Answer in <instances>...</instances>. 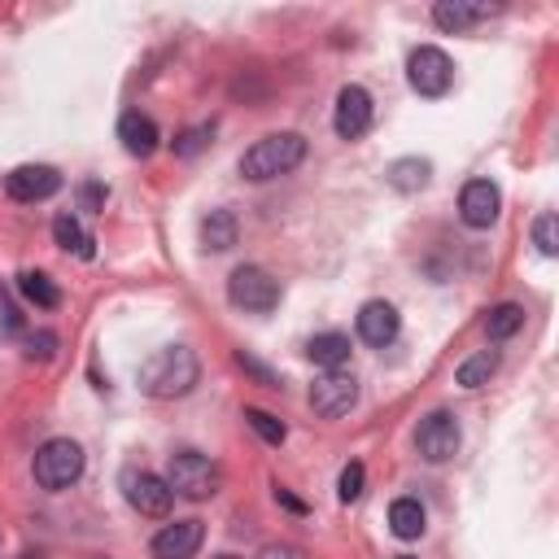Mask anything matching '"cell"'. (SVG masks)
Returning a JSON list of instances; mask_svg holds the SVG:
<instances>
[{"instance_id": "obj_17", "label": "cell", "mask_w": 559, "mask_h": 559, "mask_svg": "<svg viewBox=\"0 0 559 559\" xmlns=\"http://www.w3.org/2000/svg\"><path fill=\"white\" fill-rule=\"evenodd\" d=\"M306 358L319 362L323 371H341V362L349 358V336L345 332H319V336H310Z\"/></svg>"}, {"instance_id": "obj_25", "label": "cell", "mask_w": 559, "mask_h": 559, "mask_svg": "<svg viewBox=\"0 0 559 559\" xmlns=\"http://www.w3.org/2000/svg\"><path fill=\"white\" fill-rule=\"evenodd\" d=\"M245 419H249V428H253L262 441H271V445L284 441V424H280L275 415H266V411H258V406H245Z\"/></svg>"}, {"instance_id": "obj_21", "label": "cell", "mask_w": 559, "mask_h": 559, "mask_svg": "<svg viewBox=\"0 0 559 559\" xmlns=\"http://www.w3.org/2000/svg\"><path fill=\"white\" fill-rule=\"evenodd\" d=\"M17 288H22V297H26L31 306H39V310L61 306V288H57L44 271H22V275H17Z\"/></svg>"}, {"instance_id": "obj_23", "label": "cell", "mask_w": 559, "mask_h": 559, "mask_svg": "<svg viewBox=\"0 0 559 559\" xmlns=\"http://www.w3.org/2000/svg\"><path fill=\"white\" fill-rule=\"evenodd\" d=\"M520 323H524V306L502 301V306H493V310H489L485 332H489V341H507V336H515V332H520Z\"/></svg>"}, {"instance_id": "obj_26", "label": "cell", "mask_w": 559, "mask_h": 559, "mask_svg": "<svg viewBox=\"0 0 559 559\" xmlns=\"http://www.w3.org/2000/svg\"><path fill=\"white\" fill-rule=\"evenodd\" d=\"M533 240H537V253L542 258H555L559 253V236H555V214H542L533 223Z\"/></svg>"}, {"instance_id": "obj_8", "label": "cell", "mask_w": 559, "mask_h": 559, "mask_svg": "<svg viewBox=\"0 0 559 559\" xmlns=\"http://www.w3.org/2000/svg\"><path fill=\"white\" fill-rule=\"evenodd\" d=\"M122 493H127V502H131L140 515H166L170 502H175V489L166 485V476H157V472H135V467L122 472Z\"/></svg>"}, {"instance_id": "obj_24", "label": "cell", "mask_w": 559, "mask_h": 559, "mask_svg": "<svg viewBox=\"0 0 559 559\" xmlns=\"http://www.w3.org/2000/svg\"><path fill=\"white\" fill-rule=\"evenodd\" d=\"M493 371H498V354H493V349H480L476 358H467V362L454 371V380H459L463 389H480Z\"/></svg>"}, {"instance_id": "obj_7", "label": "cell", "mask_w": 559, "mask_h": 559, "mask_svg": "<svg viewBox=\"0 0 559 559\" xmlns=\"http://www.w3.org/2000/svg\"><path fill=\"white\" fill-rule=\"evenodd\" d=\"M459 419L450 415V411H432V415H424L419 419V428H415V445H419V454L428 459V463H445V459H454L459 454Z\"/></svg>"}, {"instance_id": "obj_30", "label": "cell", "mask_w": 559, "mask_h": 559, "mask_svg": "<svg viewBox=\"0 0 559 559\" xmlns=\"http://www.w3.org/2000/svg\"><path fill=\"white\" fill-rule=\"evenodd\" d=\"M79 201H83V210H100L105 205V188L100 183H83L79 188Z\"/></svg>"}, {"instance_id": "obj_20", "label": "cell", "mask_w": 559, "mask_h": 559, "mask_svg": "<svg viewBox=\"0 0 559 559\" xmlns=\"http://www.w3.org/2000/svg\"><path fill=\"white\" fill-rule=\"evenodd\" d=\"M428 179H432V166H428L424 157H397V162L389 166V183H393L397 192H419Z\"/></svg>"}, {"instance_id": "obj_4", "label": "cell", "mask_w": 559, "mask_h": 559, "mask_svg": "<svg viewBox=\"0 0 559 559\" xmlns=\"http://www.w3.org/2000/svg\"><path fill=\"white\" fill-rule=\"evenodd\" d=\"M31 467H35V480L44 489H66V485H74L83 476V450L70 437H52V441H44L35 450V463Z\"/></svg>"}, {"instance_id": "obj_3", "label": "cell", "mask_w": 559, "mask_h": 559, "mask_svg": "<svg viewBox=\"0 0 559 559\" xmlns=\"http://www.w3.org/2000/svg\"><path fill=\"white\" fill-rule=\"evenodd\" d=\"M218 480H223V476H218V463H214L210 454H201V450H179V454H170L166 485H170L175 493L201 502V498H214V493H218Z\"/></svg>"}, {"instance_id": "obj_16", "label": "cell", "mask_w": 559, "mask_h": 559, "mask_svg": "<svg viewBox=\"0 0 559 559\" xmlns=\"http://www.w3.org/2000/svg\"><path fill=\"white\" fill-rule=\"evenodd\" d=\"M489 13H498L493 4H463V0H441V4H432V22L441 26V31H467L472 22H480V17H489Z\"/></svg>"}, {"instance_id": "obj_12", "label": "cell", "mask_w": 559, "mask_h": 559, "mask_svg": "<svg viewBox=\"0 0 559 559\" xmlns=\"http://www.w3.org/2000/svg\"><path fill=\"white\" fill-rule=\"evenodd\" d=\"M498 205H502V197L489 179H467L459 192V214L467 227H489L498 218Z\"/></svg>"}, {"instance_id": "obj_11", "label": "cell", "mask_w": 559, "mask_h": 559, "mask_svg": "<svg viewBox=\"0 0 559 559\" xmlns=\"http://www.w3.org/2000/svg\"><path fill=\"white\" fill-rule=\"evenodd\" d=\"M61 188V175L52 166H17L4 175V192L13 201H48Z\"/></svg>"}, {"instance_id": "obj_19", "label": "cell", "mask_w": 559, "mask_h": 559, "mask_svg": "<svg viewBox=\"0 0 559 559\" xmlns=\"http://www.w3.org/2000/svg\"><path fill=\"white\" fill-rule=\"evenodd\" d=\"M424 507L415 502V498H397L393 507H389V528H393V537H402V542H411V537H419L424 533Z\"/></svg>"}, {"instance_id": "obj_33", "label": "cell", "mask_w": 559, "mask_h": 559, "mask_svg": "<svg viewBox=\"0 0 559 559\" xmlns=\"http://www.w3.org/2000/svg\"><path fill=\"white\" fill-rule=\"evenodd\" d=\"M275 498H280V502H284V507H293V511H306V507H301V502H297V498H293V493H288V489H275Z\"/></svg>"}, {"instance_id": "obj_1", "label": "cell", "mask_w": 559, "mask_h": 559, "mask_svg": "<svg viewBox=\"0 0 559 559\" xmlns=\"http://www.w3.org/2000/svg\"><path fill=\"white\" fill-rule=\"evenodd\" d=\"M197 354L188 345H162L140 362V389L148 397H183L197 384Z\"/></svg>"}, {"instance_id": "obj_10", "label": "cell", "mask_w": 559, "mask_h": 559, "mask_svg": "<svg viewBox=\"0 0 559 559\" xmlns=\"http://www.w3.org/2000/svg\"><path fill=\"white\" fill-rule=\"evenodd\" d=\"M332 127H336L341 140H358V135H367V127H371V96H367V87H358V83L341 87Z\"/></svg>"}, {"instance_id": "obj_18", "label": "cell", "mask_w": 559, "mask_h": 559, "mask_svg": "<svg viewBox=\"0 0 559 559\" xmlns=\"http://www.w3.org/2000/svg\"><path fill=\"white\" fill-rule=\"evenodd\" d=\"M201 245L214 249V253L231 249V245H236V214H231V210H210V214L201 218Z\"/></svg>"}, {"instance_id": "obj_32", "label": "cell", "mask_w": 559, "mask_h": 559, "mask_svg": "<svg viewBox=\"0 0 559 559\" xmlns=\"http://www.w3.org/2000/svg\"><path fill=\"white\" fill-rule=\"evenodd\" d=\"M262 559H301V555L288 550V546H271V550H262Z\"/></svg>"}, {"instance_id": "obj_31", "label": "cell", "mask_w": 559, "mask_h": 559, "mask_svg": "<svg viewBox=\"0 0 559 559\" xmlns=\"http://www.w3.org/2000/svg\"><path fill=\"white\" fill-rule=\"evenodd\" d=\"M52 349H57V336L52 332H35L31 336V354L35 358H52Z\"/></svg>"}, {"instance_id": "obj_14", "label": "cell", "mask_w": 559, "mask_h": 559, "mask_svg": "<svg viewBox=\"0 0 559 559\" xmlns=\"http://www.w3.org/2000/svg\"><path fill=\"white\" fill-rule=\"evenodd\" d=\"M397 310L389 306V301H367L362 310H358V336L367 341V345H376V349H384V345H393L397 341Z\"/></svg>"}, {"instance_id": "obj_13", "label": "cell", "mask_w": 559, "mask_h": 559, "mask_svg": "<svg viewBox=\"0 0 559 559\" xmlns=\"http://www.w3.org/2000/svg\"><path fill=\"white\" fill-rule=\"evenodd\" d=\"M201 537H205L201 520H175L153 537V555L157 559H192L201 550Z\"/></svg>"}, {"instance_id": "obj_5", "label": "cell", "mask_w": 559, "mask_h": 559, "mask_svg": "<svg viewBox=\"0 0 559 559\" xmlns=\"http://www.w3.org/2000/svg\"><path fill=\"white\" fill-rule=\"evenodd\" d=\"M227 297H231V306H240L249 314H266L280 301V280L266 266H236L227 280Z\"/></svg>"}, {"instance_id": "obj_28", "label": "cell", "mask_w": 559, "mask_h": 559, "mask_svg": "<svg viewBox=\"0 0 559 559\" xmlns=\"http://www.w3.org/2000/svg\"><path fill=\"white\" fill-rule=\"evenodd\" d=\"M205 140H210V127H192V131H183V135L175 140V153H179V157H192V153L205 148Z\"/></svg>"}, {"instance_id": "obj_35", "label": "cell", "mask_w": 559, "mask_h": 559, "mask_svg": "<svg viewBox=\"0 0 559 559\" xmlns=\"http://www.w3.org/2000/svg\"><path fill=\"white\" fill-rule=\"evenodd\" d=\"M397 559H415V555H397Z\"/></svg>"}, {"instance_id": "obj_2", "label": "cell", "mask_w": 559, "mask_h": 559, "mask_svg": "<svg viewBox=\"0 0 559 559\" xmlns=\"http://www.w3.org/2000/svg\"><path fill=\"white\" fill-rule=\"evenodd\" d=\"M306 157V140L297 131H275V135H262L245 157H240V175L262 183V179H275V175H288L297 162Z\"/></svg>"}, {"instance_id": "obj_27", "label": "cell", "mask_w": 559, "mask_h": 559, "mask_svg": "<svg viewBox=\"0 0 559 559\" xmlns=\"http://www.w3.org/2000/svg\"><path fill=\"white\" fill-rule=\"evenodd\" d=\"M362 480H367L362 463H345V467H341V480H336V493H341V502H354V498L362 493Z\"/></svg>"}, {"instance_id": "obj_22", "label": "cell", "mask_w": 559, "mask_h": 559, "mask_svg": "<svg viewBox=\"0 0 559 559\" xmlns=\"http://www.w3.org/2000/svg\"><path fill=\"white\" fill-rule=\"evenodd\" d=\"M52 236H57L61 249H70V253H79V258H92V236L79 227L74 214H57V218H52Z\"/></svg>"}, {"instance_id": "obj_29", "label": "cell", "mask_w": 559, "mask_h": 559, "mask_svg": "<svg viewBox=\"0 0 559 559\" xmlns=\"http://www.w3.org/2000/svg\"><path fill=\"white\" fill-rule=\"evenodd\" d=\"M22 328V314H17V306L9 301V293L0 288V332H17Z\"/></svg>"}, {"instance_id": "obj_6", "label": "cell", "mask_w": 559, "mask_h": 559, "mask_svg": "<svg viewBox=\"0 0 559 559\" xmlns=\"http://www.w3.org/2000/svg\"><path fill=\"white\" fill-rule=\"evenodd\" d=\"M406 79H411V87H415L419 96H445V92H450V79H454V66H450V57H445L441 48L424 44V48L411 52Z\"/></svg>"}, {"instance_id": "obj_15", "label": "cell", "mask_w": 559, "mask_h": 559, "mask_svg": "<svg viewBox=\"0 0 559 559\" xmlns=\"http://www.w3.org/2000/svg\"><path fill=\"white\" fill-rule=\"evenodd\" d=\"M118 140H122V148L131 153V157H148L153 148H157V122L148 118V114H140V109H127L122 118H118Z\"/></svg>"}, {"instance_id": "obj_34", "label": "cell", "mask_w": 559, "mask_h": 559, "mask_svg": "<svg viewBox=\"0 0 559 559\" xmlns=\"http://www.w3.org/2000/svg\"><path fill=\"white\" fill-rule=\"evenodd\" d=\"M214 559H240V555H214Z\"/></svg>"}, {"instance_id": "obj_9", "label": "cell", "mask_w": 559, "mask_h": 559, "mask_svg": "<svg viewBox=\"0 0 559 559\" xmlns=\"http://www.w3.org/2000/svg\"><path fill=\"white\" fill-rule=\"evenodd\" d=\"M354 402H358V380H354L349 371H323V376L310 384V406H314V415H323V419L345 415Z\"/></svg>"}]
</instances>
